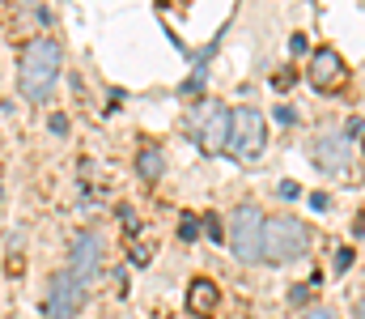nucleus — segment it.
<instances>
[{
	"label": "nucleus",
	"instance_id": "obj_1",
	"mask_svg": "<svg viewBox=\"0 0 365 319\" xmlns=\"http://www.w3.org/2000/svg\"><path fill=\"white\" fill-rule=\"evenodd\" d=\"M56 81H60V43L56 39H30L21 51V69H17L21 94L30 103H47Z\"/></svg>",
	"mask_w": 365,
	"mask_h": 319
},
{
	"label": "nucleus",
	"instance_id": "obj_2",
	"mask_svg": "<svg viewBox=\"0 0 365 319\" xmlns=\"http://www.w3.org/2000/svg\"><path fill=\"white\" fill-rule=\"evenodd\" d=\"M306 251H310V230H306L297 217L280 213V217H268V221H264V260H272V264H293V260H302Z\"/></svg>",
	"mask_w": 365,
	"mask_h": 319
},
{
	"label": "nucleus",
	"instance_id": "obj_3",
	"mask_svg": "<svg viewBox=\"0 0 365 319\" xmlns=\"http://www.w3.org/2000/svg\"><path fill=\"white\" fill-rule=\"evenodd\" d=\"M264 141H268L264 115H259L255 106H234V111H230V141H225V149H230L234 158L251 162V158H259Z\"/></svg>",
	"mask_w": 365,
	"mask_h": 319
},
{
	"label": "nucleus",
	"instance_id": "obj_4",
	"mask_svg": "<svg viewBox=\"0 0 365 319\" xmlns=\"http://www.w3.org/2000/svg\"><path fill=\"white\" fill-rule=\"evenodd\" d=\"M230 247L242 264L264 260V213L255 205H238L234 221H230Z\"/></svg>",
	"mask_w": 365,
	"mask_h": 319
},
{
	"label": "nucleus",
	"instance_id": "obj_5",
	"mask_svg": "<svg viewBox=\"0 0 365 319\" xmlns=\"http://www.w3.org/2000/svg\"><path fill=\"white\" fill-rule=\"evenodd\" d=\"M86 307V285L73 273H56L47 303H43V319H77V311Z\"/></svg>",
	"mask_w": 365,
	"mask_h": 319
},
{
	"label": "nucleus",
	"instance_id": "obj_6",
	"mask_svg": "<svg viewBox=\"0 0 365 319\" xmlns=\"http://www.w3.org/2000/svg\"><path fill=\"white\" fill-rule=\"evenodd\" d=\"M314 162H319L327 175L344 179V183H357V179H361V171H357V162H353V145H349L344 136H319Z\"/></svg>",
	"mask_w": 365,
	"mask_h": 319
},
{
	"label": "nucleus",
	"instance_id": "obj_7",
	"mask_svg": "<svg viewBox=\"0 0 365 319\" xmlns=\"http://www.w3.org/2000/svg\"><path fill=\"white\" fill-rule=\"evenodd\" d=\"M344 81H349L344 56H340L336 47H319L314 60H310V86L323 90V94H336V90H344Z\"/></svg>",
	"mask_w": 365,
	"mask_h": 319
},
{
	"label": "nucleus",
	"instance_id": "obj_8",
	"mask_svg": "<svg viewBox=\"0 0 365 319\" xmlns=\"http://www.w3.org/2000/svg\"><path fill=\"white\" fill-rule=\"evenodd\" d=\"M187 128L200 136V145L225 149V141H230V111L225 106H195L191 119H187Z\"/></svg>",
	"mask_w": 365,
	"mask_h": 319
},
{
	"label": "nucleus",
	"instance_id": "obj_9",
	"mask_svg": "<svg viewBox=\"0 0 365 319\" xmlns=\"http://www.w3.org/2000/svg\"><path fill=\"white\" fill-rule=\"evenodd\" d=\"M98 268H102V238H98V230H81L77 234V243H73V277L86 285L98 277Z\"/></svg>",
	"mask_w": 365,
	"mask_h": 319
},
{
	"label": "nucleus",
	"instance_id": "obj_10",
	"mask_svg": "<svg viewBox=\"0 0 365 319\" xmlns=\"http://www.w3.org/2000/svg\"><path fill=\"white\" fill-rule=\"evenodd\" d=\"M217 307H221V290H217V281L195 277V281L187 285V311L208 319V315H217Z\"/></svg>",
	"mask_w": 365,
	"mask_h": 319
},
{
	"label": "nucleus",
	"instance_id": "obj_11",
	"mask_svg": "<svg viewBox=\"0 0 365 319\" xmlns=\"http://www.w3.org/2000/svg\"><path fill=\"white\" fill-rule=\"evenodd\" d=\"M136 171H140V179H162V171H166V153H162L158 145L140 149V158H136Z\"/></svg>",
	"mask_w": 365,
	"mask_h": 319
},
{
	"label": "nucleus",
	"instance_id": "obj_12",
	"mask_svg": "<svg viewBox=\"0 0 365 319\" xmlns=\"http://www.w3.org/2000/svg\"><path fill=\"white\" fill-rule=\"evenodd\" d=\"M179 234H182V243H195V234H200V221H195V217H182V221H179Z\"/></svg>",
	"mask_w": 365,
	"mask_h": 319
},
{
	"label": "nucleus",
	"instance_id": "obj_13",
	"mask_svg": "<svg viewBox=\"0 0 365 319\" xmlns=\"http://www.w3.org/2000/svg\"><path fill=\"white\" fill-rule=\"evenodd\" d=\"M361 132H365V123H361V119H349V128H344V141L353 145V136H361Z\"/></svg>",
	"mask_w": 365,
	"mask_h": 319
},
{
	"label": "nucleus",
	"instance_id": "obj_14",
	"mask_svg": "<svg viewBox=\"0 0 365 319\" xmlns=\"http://www.w3.org/2000/svg\"><path fill=\"white\" fill-rule=\"evenodd\" d=\"M349 264H353V251H349V247H340V255H336V268H340V273H344V268H349Z\"/></svg>",
	"mask_w": 365,
	"mask_h": 319
},
{
	"label": "nucleus",
	"instance_id": "obj_15",
	"mask_svg": "<svg viewBox=\"0 0 365 319\" xmlns=\"http://www.w3.org/2000/svg\"><path fill=\"white\" fill-rule=\"evenodd\" d=\"M306 319H340V315H336V311H323V307H310Z\"/></svg>",
	"mask_w": 365,
	"mask_h": 319
},
{
	"label": "nucleus",
	"instance_id": "obj_16",
	"mask_svg": "<svg viewBox=\"0 0 365 319\" xmlns=\"http://www.w3.org/2000/svg\"><path fill=\"white\" fill-rule=\"evenodd\" d=\"M51 132H68V119L64 115H51Z\"/></svg>",
	"mask_w": 365,
	"mask_h": 319
},
{
	"label": "nucleus",
	"instance_id": "obj_17",
	"mask_svg": "<svg viewBox=\"0 0 365 319\" xmlns=\"http://www.w3.org/2000/svg\"><path fill=\"white\" fill-rule=\"evenodd\" d=\"M204 230H208L212 238H221V221H217V217H208V221H204Z\"/></svg>",
	"mask_w": 365,
	"mask_h": 319
},
{
	"label": "nucleus",
	"instance_id": "obj_18",
	"mask_svg": "<svg viewBox=\"0 0 365 319\" xmlns=\"http://www.w3.org/2000/svg\"><path fill=\"white\" fill-rule=\"evenodd\" d=\"M310 209L323 213V209H327V196H323V192H314V196H310Z\"/></svg>",
	"mask_w": 365,
	"mask_h": 319
},
{
	"label": "nucleus",
	"instance_id": "obj_19",
	"mask_svg": "<svg viewBox=\"0 0 365 319\" xmlns=\"http://www.w3.org/2000/svg\"><path fill=\"white\" fill-rule=\"evenodd\" d=\"M357 319H365V298H361V303H357Z\"/></svg>",
	"mask_w": 365,
	"mask_h": 319
}]
</instances>
